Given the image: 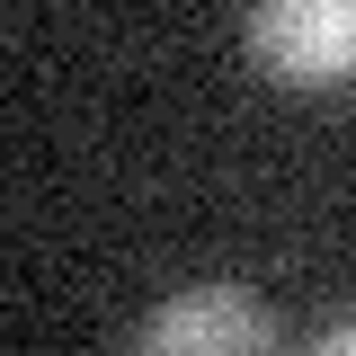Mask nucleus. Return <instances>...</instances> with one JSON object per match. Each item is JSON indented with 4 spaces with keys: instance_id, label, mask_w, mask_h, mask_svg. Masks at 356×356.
I'll return each mask as SVG.
<instances>
[{
    "instance_id": "f03ea898",
    "label": "nucleus",
    "mask_w": 356,
    "mask_h": 356,
    "mask_svg": "<svg viewBox=\"0 0 356 356\" xmlns=\"http://www.w3.org/2000/svg\"><path fill=\"white\" fill-rule=\"evenodd\" d=\"M241 44L285 89H321L356 72V0H267L241 18Z\"/></svg>"
},
{
    "instance_id": "f257e3e1",
    "label": "nucleus",
    "mask_w": 356,
    "mask_h": 356,
    "mask_svg": "<svg viewBox=\"0 0 356 356\" xmlns=\"http://www.w3.org/2000/svg\"><path fill=\"white\" fill-rule=\"evenodd\" d=\"M134 356H276V312L250 285H178L143 312Z\"/></svg>"
},
{
    "instance_id": "7ed1b4c3",
    "label": "nucleus",
    "mask_w": 356,
    "mask_h": 356,
    "mask_svg": "<svg viewBox=\"0 0 356 356\" xmlns=\"http://www.w3.org/2000/svg\"><path fill=\"white\" fill-rule=\"evenodd\" d=\"M312 356H356V312H348V321H330V330H321V348H312Z\"/></svg>"
}]
</instances>
